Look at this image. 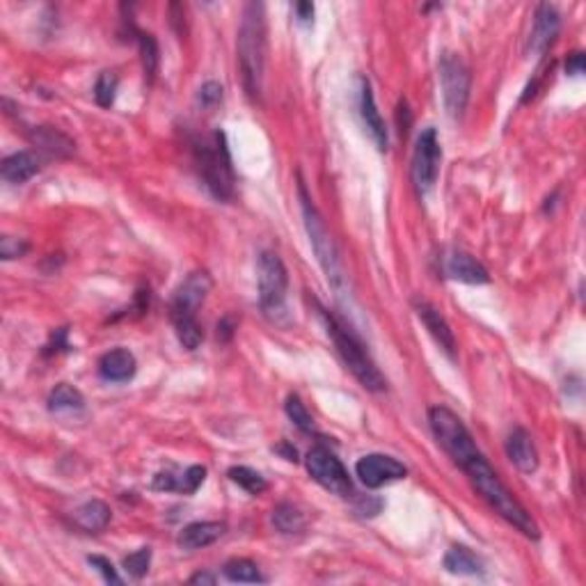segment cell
<instances>
[{
  "instance_id": "ffe728a7",
  "label": "cell",
  "mask_w": 586,
  "mask_h": 586,
  "mask_svg": "<svg viewBox=\"0 0 586 586\" xmlns=\"http://www.w3.org/2000/svg\"><path fill=\"white\" fill-rule=\"evenodd\" d=\"M28 140L33 142V147H37L44 154L55 156V159H69L76 151V145L69 136H64L62 131L53 127H34L28 131Z\"/></svg>"
},
{
  "instance_id": "1f68e13d",
  "label": "cell",
  "mask_w": 586,
  "mask_h": 586,
  "mask_svg": "<svg viewBox=\"0 0 586 586\" xmlns=\"http://www.w3.org/2000/svg\"><path fill=\"white\" fill-rule=\"evenodd\" d=\"M117 85H120V76L115 72H103L101 76L97 78V85H94V99L101 108H110L115 103Z\"/></svg>"
},
{
  "instance_id": "83f0119b",
  "label": "cell",
  "mask_w": 586,
  "mask_h": 586,
  "mask_svg": "<svg viewBox=\"0 0 586 586\" xmlns=\"http://www.w3.org/2000/svg\"><path fill=\"white\" fill-rule=\"evenodd\" d=\"M136 39H138V49H140V60H142V69H145V76L149 78V82L154 81L156 72H159V44H156L154 34L149 33H140L136 30Z\"/></svg>"
},
{
  "instance_id": "7402d4cb",
  "label": "cell",
  "mask_w": 586,
  "mask_h": 586,
  "mask_svg": "<svg viewBox=\"0 0 586 586\" xmlns=\"http://www.w3.org/2000/svg\"><path fill=\"white\" fill-rule=\"evenodd\" d=\"M207 479V467L193 466L184 475H172V472H159L154 476L156 490H177V493L193 495Z\"/></svg>"
},
{
  "instance_id": "d4e9b609",
  "label": "cell",
  "mask_w": 586,
  "mask_h": 586,
  "mask_svg": "<svg viewBox=\"0 0 586 586\" xmlns=\"http://www.w3.org/2000/svg\"><path fill=\"white\" fill-rule=\"evenodd\" d=\"M273 524L280 533H301L307 527V520L298 506L282 502L273 509Z\"/></svg>"
},
{
  "instance_id": "ab89813d",
  "label": "cell",
  "mask_w": 586,
  "mask_h": 586,
  "mask_svg": "<svg viewBox=\"0 0 586 586\" xmlns=\"http://www.w3.org/2000/svg\"><path fill=\"white\" fill-rule=\"evenodd\" d=\"M275 451H277V454L284 456L286 460H291V463H296V460H298L296 449H293V447H291L289 442H282V445H277V447H275Z\"/></svg>"
},
{
  "instance_id": "836d02e7",
  "label": "cell",
  "mask_w": 586,
  "mask_h": 586,
  "mask_svg": "<svg viewBox=\"0 0 586 586\" xmlns=\"http://www.w3.org/2000/svg\"><path fill=\"white\" fill-rule=\"evenodd\" d=\"M223 101V85L216 81H208L204 82L202 88H199L197 92V103L202 108H216L218 103Z\"/></svg>"
},
{
  "instance_id": "4fadbf2b",
  "label": "cell",
  "mask_w": 586,
  "mask_h": 586,
  "mask_svg": "<svg viewBox=\"0 0 586 586\" xmlns=\"http://www.w3.org/2000/svg\"><path fill=\"white\" fill-rule=\"evenodd\" d=\"M415 312L417 316H419V321L424 323V328H427L428 334L433 337V341L437 344V349L449 360H456V353H458V349H456V337L445 316H442L431 303L424 301V298H415Z\"/></svg>"
},
{
  "instance_id": "e575fe53",
  "label": "cell",
  "mask_w": 586,
  "mask_h": 586,
  "mask_svg": "<svg viewBox=\"0 0 586 586\" xmlns=\"http://www.w3.org/2000/svg\"><path fill=\"white\" fill-rule=\"evenodd\" d=\"M28 253V243L19 241V238L3 236L0 238V257L5 262H12V259H19Z\"/></svg>"
},
{
  "instance_id": "2e32d148",
  "label": "cell",
  "mask_w": 586,
  "mask_h": 586,
  "mask_svg": "<svg viewBox=\"0 0 586 586\" xmlns=\"http://www.w3.org/2000/svg\"><path fill=\"white\" fill-rule=\"evenodd\" d=\"M562 30V19L559 12L552 5H541L536 10V19H533L532 37H529V51L536 55H545L554 46Z\"/></svg>"
},
{
  "instance_id": "5b68a950",
  "label": "cell",
  "mask_w": 586,
  "mask_h": 586,
  "mask_svg": "<svg viewBox=\"0 0 586 586\" xmlns=\"http://www.w3.org/2000/svg\"><path fill=\"white\" fill-rule=\"evenodd\" d=\"M298 195H301V208H303V218H305V229L310 234L312 250H314L316 259H319L321 268L328 275V282L340 291L341 284H344V268H341V259L337 255V247H334L332 238H330L328 227H325L323 218H321L319 208L314 207L312 197L307 195L305 184H298Z\"/></svg>"
},
{
  "instance_id": "9c48e42d",
  "label": "cell",
  "mask_w": 586,
  "mask_h": 586,
  "mask_svg": "<svg viewBox=\"0 0 586 586\" xmlns=\"http://www.w3.org/2000/svg\"><path fill=\"white\" fill-rule=\"evenodd\" d=\"M305 466L312 479H314L321 488L328 490V493L340 495V497H351V495H353V481H351L349 472H346V467L341 466V460L337 458L328 447H312V449L307 451Z\"/></svg>"
},
{
  "instance_id": "8fae6325",
  "label": "cell",
  "mask_w": 586,
  "mask_h": 586,
  "mask_svg": "<svg viewBox=\"0 0 586 586\" xmlns=\"http://www.w3.org/2000/svg\"><path fill=\"white\" fill-rule=\"evenodd\" d=\"M211 286H214V280H211L208 273L204 271L190 273V275L181 282L179 289L175 291V296H172V305H170L172 321L195 319V314H197V310L202 307V303L207 301Z\"/></svg>"
},
{
  "instance_id": "e0dca14e",
  "label": "cell",
  "mask_w": 586,
  "mask_h": 586,
  "mask_svg": "<svg viewBox=\"0 0 586 586\" xmlns=\"http://www.w3.org/2000/svg\"><path fill=\"white\" fill-rule=\"evenodd\" d=\"M506 456L509 460L524 475H532L538 470V451L532 436L524 428L515 427L506 437Z\"/></svg>"
},
{
  "instance_id": "f546056e",
  "label": "cell",
  "mask_w": 586,
  "mask_h": 586,
  "mask_svg": "<svg viewBox=\"0 0 586 586\" xmlns=\"http://www.w3.org/2000/svg\"><path fill=\"white\" fill-rule=\"evenodd\" d=\"M284 410H286V415H289L291 422L296 424L303 433H316L314 419H312V415L307 412L305 403L301 401V397H298V394H291V397L286 399Z\"/></svg>"
},
{
  "instance_id": "3957f363",
  "label": "cell",
  "mask_w": 586,
  "mask_h": 586,
  "mask_svg": "<svg viewBox=\"0 0 586 586\" xmlns=\"http://www.w3.org/2000/svg\"><path fill=\"white\" fill-rule=\"evenodd\" d=\"M319 316L321 321H323L325 330H328V337L332 340L334 349H337L340 358L344 360L349 371L360 380V385H362L364 389H369V392H383V389L388 388V383H385L383 373L379 371V367L369 358L367 349H364L362 341L358 340V334L351 332L341 321L334 319L323 307H319Z\"/></svg>"
},
{
  "instance_id": "cb8c5ba5",
  "label": "cell",
  "mask_w": 586,
  "mask_h": 586,
  "mask_svg": "<svg viewBox=\"0 0 586 586\" xmlns=\"http://www.w3.org/2000/svg\"><path fill=\"white\" fill-rule=\"evenodd\" d=\"M445 568L454 575H484V563L466 545H454L445 554Z\"/></svg>"
},
{
  "instance_id": "ac0fdd59",
  "label": "cell",
  "mask_w": 586,
  "mask_h": 586,
  "mask_svg": "<svg viewBox=\"0 0 586 586\" xmlns=\"http://www.w3.org/2000/svg\"><path fill=\"white\" fill-rule=\"evenodd\" d=\"M138 362L133 358L131 351L115 349L108 351L101 360H99V376L108 383H127L136 376Z\"/></svg>"
},
{
  "instance_id": "4dcf8cb0",
  "label": "cell",
  "mask_w": 586,
  "mask_h": 586,
  "mask_svg": "<svg viewBox=\"0 0 586 586\" xmlns=\"http://www.w3.org/2000/svg\"><path fill=\"white\" fill-rule=\"evenodd\" d=\"M172 323H175L179 344L184 346L186 351L199 349V344H202V340H204V334H202V328H199L197 319H181V321H172Z\"/></svg>"
},
{
  "instance_id": "277c9868",
  "label": "cell",
  "mask_w": 586,
  "mask_h": 586,
  "mask_svg": "<svg viewBox=\"0 0 586 586\" xmlns=\"http://www.w3.org/2000/svg\"><path fill=\"white\" fill-rule=\"evenodd\" d=\"M195 160L208 193L220 202H229L234 197V168L225 133L216 131L195 142Z\"/></svg>"
},
{
  "instance_id": "30bf717a",
  "label": "cell",
  "mask_w": 586,
  "mask_h": 586,
  "mask_svg": "<svg viewBox=\"0 0 586 586\" xmlns=\"http://www.w3.org/2000/svg\"><path fill=\"white\" fill-rule=\"evenodd\" d=\"M442 149L437 140L436 129H427L422 136L417 138L415 154H412V184L419 197H427L436 186L437 175H440Z\"/></svg>"
},
{
  "instance_id": "484cf974",
  "label": "cell",
  "mask_w": 586,
  "mask_h": 586,
  "mask_svg": "<svg viewBox=\"0 0 586 586\" xmlns=\"http://www.w3.org/2000/svg\"><path fill=\"white\" fill-rule=\"evenodd\" d=\"M85 408V399L78 392L73 385L60 383L58 388L51 392L49 397V410L51 412H78Z\"/></svg>"
},
{
  "instance_id": "52a82bcc",
  "label": "cell",
  "mask_w": 586,
  "mask_h": 586,
  "mask_svg": "<svg viewBox=\"0 0 586 586\" xmlns=\"http://www.w3.org/2000/svg\"><path fill=\"white\" fill-rule=\"evenodd\" d=\"M437 72H440L442 101H445L447 115L451 120H460L466 112L467 101H470V69L456 53H442Z\"/></svg>"
},
{
  "instance_id": "60d3db41",
  "label": "cell",
  "mask_w": 586,
  "mask_h": 586,
  "mask_svg": "<svg viewBox=\"0 0 586 586\" xmlns=\"http://www.w3.org/2000/svg\"><path fill=\"white\" fill-rule=\"evenodd\" d=\"M193 584H216V577L208 575V572H197V575L190 577Z\"/></svg>"
},
{
  "instance_id": "44dd1931",
  "label": "cell",
  "mask_w": 586,
  "mask_h": 586,
  "mask_svg": "<svg viewBox=\"0 0 586 586\" xmlns=\"http://www.w3.org/2000/svg\"><path fill=\"white\" fill-rule=\"evenodd\" d=\"M42 163H39L37 154L33 151H16V154L7 156L0 165V177L7 184H25L28 179H33L39 172Z\"/></svg>"
},
{
  "instance_id": "4316f807",
  "label": "cell",
  "mask_w": 586,
  "mask_h": 586,
  "mask_svg": "<svg viewBox=\"0 0 586 586\" xmlns=\"http://www.w3.org/2000/svg\"><path fill=\"white\" fill-rule=\"evenodd\" d=\"M223 572L229 581H245V584L266 581V577L259 572L257 563L250 562V559H229V562L225 563Z\"/></svg>"
},
{
  "instance_id": "d590c367",
  "label": "cell",
  "mask_w": 586,
  "mask_h": 586,
  "mask_svg": "<svg viewBox=\"0 0 586 586\" xmlns=\"http://www.w3.org/2000/svg\"><path fill=\"white\" fill-rule=\"evenodd\" d=\"M88 563L94 568V571L99 572V575L103 577V580L108 581V584H121V577L117 575L115 566H112L110 562H108L106 557H99V554H92V557H88Z\"/></svg>"
},
{
  "instance_id": "7c38bea8",
  "label": "cell",
  "mask_w": 586,
  "mask_h": 586,
  "mask_svg": "<svg viewBox=\"0 0 586 586\" xmlns=\"http://www.w3.org/2000/svg\"><path fill=\"white\" fill-rule=\"evenodd\" d=\"M355 475L367 488H380V485L392 484V481L406 479L408 467L392 456L369 454L355 463Z\"/></svg>"
},
{
  "instance_id": "d6a6232c",
  "label": "cell",
  "mask_w": 586,
  "mask_h": 586,
  "mask_svg": "<svg viewBox=\"0 0 586 586\" xmlns=\"http://www.w3.org/2000/svg\"><path fill=\"white\" fill-rule=\"evenodd\" d=\"M149 563H151V550L140 548L138 552L129 554V557L124 559V571H127L133 580H142V577L147 575V571H149Z\"/></svg>"
},
{
  "instance_id": "7a4b0ae2",
  "label": "cell",
  "mask_w": 586,
  "mask_h": 586,
  "mask_svg": "<svg viewBox=\"0 0 586 586\" xmlns=\"http://www.w3.org/2000/svg\"><path fill=\"white\" fill-rule=\"evenodd\" d=\"M236 51L245 92L253 99H259L268 53L266 7H264L262 3H247V5L243 7Z\"/></svg>"
},
{
  "instance_id": "6da1fadb",
  "label": "cell",
  "mask_w": 586,
  "mask_h": 586,
  "mask_svg": "<svg viewBox=\"0 0 586 586\" xmlns=\"http://www.w3.org/2000/svg\"><path fill=\"white\" fill-rule=\"evenodd\" d=\"M458 467L466 472L476 493L485 499V504H488L499 518H504L506 523L514 524V527L527 538L541 536L536 520H533L532 514L520 504V499L506 488L504 481L499 479L495 467L490 466L488 458H485L479 449L467 456V458L460 460Z\"/></svg>"
},
{
  "instance_id": "d6986e66",
  "label": "cell",
  "mask_w": 586,
  "mask_h": 586,
  "mask_svg": "<svg viewBox=\"0 0 586 586\" xmlns=\"http://www.w3.org/2000/svg\"><path fill=\"white\" fill-rule=\"evenodd\" d=\"M225 532H227V524L225 523H190L181 529L177 543H179V548L186 550V552H195V550L214 545L216 541H220L225 536Z\"/></svg>"
},
{
  "instance_id": "f1b7e54d",
  "label": "cell",
  "mask_w": 586,
  "mask_h": 586,
  "mask_svg": "<svg viewBox=\"0 0 586 586\" xmlns=\"http://www.w3.org/2000/svg\"><path fill=\"white\" fill-rule=\"evenodd\" d=\"M227 476L234 481V484L241 485V488L250 495H262L264 490L268 488V481L264 479L259 472L250 470V467H245V466L232 467V470L227 472Z\"/></svg>"
},
{
  "instance_id": "8992f818",
  "label": "cell",
  "mask_w": 586,
  "mask_h": 586,
  "mask_svg": "<svg viewBox=\"0 0 586 586\" xmlns=\"http://www.w3.org/2000/svg\"><path fill=\"white\" fill-rule=\"evenodd\" d=\"M428 427H431L433 437L437 440V445L445 449V454L454 460L458 466L460 460L467 458L472 451H476L475 437L467 431V427L463 424L458 415L454 410L445 406H433L428 410Z\"/></svg>"
},
{
  "instance_id": "9a60e30c",
  "label": "cell",
  "mask_w": 586,
  "mask_h": 586,
  "mask_svg": "<svg viewBox=\"0 0 586 586\" xmlns=\"http://www.w3.org/2000/svg\"><path fill=\"white\" fill-rule=\"evenodd\" d=\"M360 115H362L364 129H367L369 136H371L373 145L379 147V151H388V127H385V120L380 117L379 106H376V99H373L371 92V82H369L367 78H360Z\"/></svg>"
},
{
  "instance_id": "5bb4252c",
  "label": "cell",
  "mask_w": 586,
  "mask_h": 586,
  "mask_svg": "<svg viewBox=\"0 0 586 586\" xmlns=\"http://www.w3.org/2000/svg\"><path fill=\"white\" fill-rule=\"evenodd\" d=\"M442 271L447 277L463 284H488L490 275L481 262H476L472 255L463 253V250H451L442 257Z\"/></svg>"
},
{
  "instance_id": "603a6c76",
  "label": "cell",
  "mask_w": 586,
  "mask_h": 586,
  "mask_svg": "<svg viewBox=\"0 0 586 586\" xmlns=\"http://www.w3.org/2000/svg\"><path fill=\"white\" fill-rule=\"evenodd\" d=\"M110 506L101 499H92V502H85L81 509H76L73 514V523L78 524L85 532H103L110 523Z\"/></svg>"
},
{
  "instance_id": "ba28073f",
  "label": "cell",
  "mask_w": 586,
  "mask_h": 586,
  "mask_svg": "<svg viewBox=\"0 0 586 586\" xmlns=\"http://www.w3.org/2000/svg\"><path fill=\"white\" fill-rule=\"evenodd\" d=\"M259 282V305L266 316H277L284 312L286 289H289V275L286 266L275 253H262L257 262Z\"/></svg>"
},
{
  "instance_id": "74e56055",
  "label": "cell",
  "mask_w": 586,
  "mask_h": 586,
  "mask_svg": "<svg viewBox=\"0 0 586 586\" xmlns=\"http://www.w3.org/2000/svg\"><path fill=\"white\" fill-rule=\"evenodd\" d=\"M293 10H296L301 24H312V19H314V5L312 3H298Z\"/></svg>"
},
{
  "instance_id": "8d00e7d4",
  "label": "cell",
  "mask_w": 586,
  "mask_h": 586,
  "mask_svg": "<svg viewBox=\"0 0 586 586\" xmlns=\"http://www.w3.org/2000/svg\"><path fill=\"white\" fill-rule=\"evenodd\" d=\"M566 73L568 76H580L584 73V53H571L566 60Z\"/></svg>"
},
{
  "instance_id": "f35d334b",
  "label": "cell",
  "mask_w": 586,
  "mask_h": 586,
  "mask_svg": "<svg viewBox=\"0 0 586 586\" xmlns=\"http://www.w3.org/2000/svg\"><path fill=\"white\" fill-rule=\"evenodd\" d=\"M229 323H232V316H227V319L220 321V323H218V340H223V341L232 340L234 325H229Z\"/></svg>"
}]
</instances>
